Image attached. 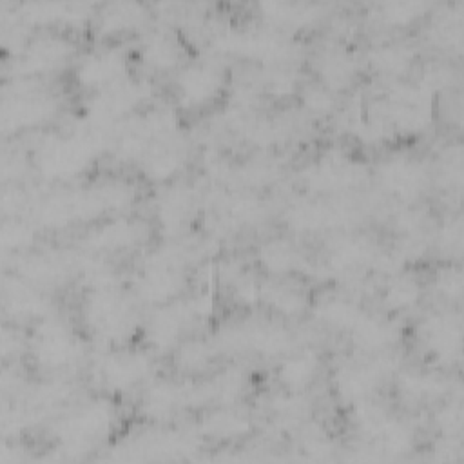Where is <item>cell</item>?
Returning <instances> with one entry per match:
<instances>
[{"instance_id":"cell-1","label":"cell","mask_w":464,"mask_h":464,"mask_svg":"<svg viewBox=\"0 0 464 464\" xmlns=\"http://www.w3.org/2000/svg\"><path fill=\"white\" fill-rule=\"evenodd\" d=\"M136 188L123 178H103L82 187L54 188L36 196L33 221L42 228H63L80 221H100L125 210Z\"/></svg>"},{"instance_id":"cell-2","label":"cell","mask_w":464,"mask_h":464,"mask_svg":"<svg viewBox=\"0 0 464 464\" xmlns=\"http://www.w3.org/2000/svg\"><path fill=\"white\" fill-rule=\"evenodd\" d=\"M111 149V129L91 125L82 118L80 125L67 132H51L36 147L38 172L51 181H69L82 176L96 158Z\"/></svg>"},{"instance_id":"cell-3","label":"cell","mask_w":464,"mask_h":464,"mask_svg":"<svg viewBox=\"0 0 464 464\" xmlns=\"http://www.w3.org/2000/svg\"><path fill=\"white\" fill-rule=\"evenodd\" d=\"M134 303L120 286L85 292L80 308L85 332L103 348L129 344L143 324Z\"/></svg>"},{"instance_id":"cell-4","label":"cell","mask_w":464,"mask_h":464,"mask_svg":"<svg viewBox=\"0 0 464 464\" xmlns=\"http://www.w3.org/2000/svg\"><path fill=\"white\" fill-rule=\"evenodd\" d=\"M214 295L208 288H201L190 295L183 294L170 303L154 306L141 324L145 344L149 350L160 353L174 350L188 337V332L214 315Z\"/></svg>"},{"instance_id":"cell-5","label":"cell","mask_w":464,"mask_h":464,"mask_svg":"<svg viewBox=\"0 0 464 464\" xmlns=\"http://www.w3.org/2000/svg\"><path fill=\"white\" fill-rule=\"evenodd\" d=\"M210 47L221 56L252 60L263 67L292 65L299 51L290 34L265 22L223 27L214 33Z\"/></svg>"},{"instance_id":"cell-6","label":"cell","mask_w":464,"mask_h":464,"mask_svg":"<svg viewBox=\"0 0 464 464\" xmlns=\"http://www.w3.org/2000/svg\"><path fill=\"white\" fill-rule=\"evenodd\" d=\"M118 408L105 397L89 399L60 415L51 433L62 451L80 453L107 440L118 426Z\"/></svg>"},{"instance_id":"cell-7","label":"cell","mask_w":464,"mask_h":464,"mask_svg":"<svg viewBox=\"0 0 464 464\" xmlns=\"http://www.w3.org/2000/svg\"><path fill=\"white\" fill-rule=\"evenodd\" d=\"M212 341L219 353H254L266 359H281L295 348L294 332L277 317H245L241 321L227 323L216 332Z\"/></svg>"},{"instance_id":"cell-8","label":"cell","mask_w":464,"mask_h":464,"mask_svg":"<svg viewBox=\"0 0 464 464\" xmlns=\"http://www.w3.org/2000/svg\"><path fill=\"white\" fill-rule=\"evenodd\" d=\"M60 111V98L34 78L13 76L5 83L0 107V125L4 134L31 130L54 118Z\"/></svg>"},{"instance_id":"cell-9","label":"cell","mask_w":464,"mask_h":464,"mask_svg":"<svg viewBox=\"0 0 464 464\" xmlns=\"http://www.w3.org/2000/svg\"><path fill=\"white\" fill-rule=\"evenodd\" d=\"M152 83L143 76L127 74L105 87L91 91L83 105V120L102 129H112L116 123L141 111L152 98Z\"/></svg>"},{"instance_id":"cell-10","label":"cell","mask_w":464,"mask_h":464,"mask_svg":"<svg viewBox=\"0 0 464 464\" xmlns=\"http://www.w3.org/2000/svg\"><path fill=\"white\" fill-rule=\"evenodd\" d=\"M301 183L314 196H346L370 178L368 167L339 147L326 149L301 169Z\"/></svg>"},{"instance_id":"cell-11","label":"cell","mask_w":464,"mask_h":464,"mask_svg":"<svg viewBox=\"0 0 464 464\" xmlns=\"http://www.w3.org/2000/svg\"><path fill=\"white\" fill-rule=\"evenodd\" d=\"M83 341L63 317L53 312L36 321L29 337V353L42 372L69 370L83 357Z\"/></svg>"},{"instance_id":"cell-12","label":"cell","mask_w":464,"mask_h":464,"mask_svg":"<svg viewBox=\"0 0 464 464\" xmlns=\"http://www.w3.org/2000/svg\"><path fill=\"white\" fill-rule=\"evenodd\" d=\"M359 218L355 205L346 196H301L292 199L283 214L288 230L295 234L339 232L350 228Z\"/></svg>"},{"instance_id":"cell-13","label":"cell","mask_w":464,"mask_h":464,"mask_svg":"<svg viewBox=\"0 0 464 464\" xmlns=\"http://www.w3.org/2000/svg\"><path fill=\"white\" fill-rule=\"evenodd\" d=\"M154 372L152 353L129 344L102 348L92 359L91 373L96 384L109 393H125L147 382Z\"/></svg>"},{"instance_id":"cell-14","label":"cell","mask_w":464,"mask_h":464,"mask_svg":"<svg viewBox=\"0 0 464 464\" xmlns=\"http://www.w3.org/2000/svg\"><path fill=\"white\" fill-rule=\"evenodd\" d=\"M326 270L337 276L357 274L364 270H379L392 274L401 265L390 252H382L373 239L352 230L330 234L326 245Z\"/></svg>"},{"instance_id":"cell-15","label":"cell","mask_w":464,"mask_h":464,"mask_svg":"<svg viewBox=\"0 0 464 464\" xmlns=\"http://www.w3.org/2000/svg\"><path fill=\"white\" fill-rule=\"evenodd\" d=\"M397 373V359L388 353L361 355L335 366L332 373V390L341 402L353 406L357 402L373 399L382 382Z\"/></svg>"},{"instance_id":"cell-16","label":"cell","mask_w":464,"mask_h":464,"mask_svg":"<svg viewBox=\"0 0 464 464\" xmlns=\"http://www.w3.org/2000/svg\"><path fill=\"white\" fill-rule=\"evenodd\" d=\"M74 56L76 44L65 31L38 29L13 56V74L40 80V76L62 71Z\"/></svg>"},{"instance_id":"cell-17","label":"cell","mask_w":464,"mask_h":464,"mask_svg":"<svg viewBox=\"0 0 464 464\" xmlns=\"http://www.w3.org/2000/svg\"><path fill=\"white\" fill-rule=\"evenodd\" d=\"M373 176L377 185L401 203H417L431 183L428 165L408 152H392L382 158L375 165Z\"/></svg>"},{"instance_id":"cell-18","label":"cell","mask_w":464,"mask_h":464,"mask_svg":"<svg viewBox=\"0 0 464 464\" xmlns=\"http://www.w3.org/2000/svg\"><path fill=\"white\" fill-rule=\"evenodd\" d=\"M172 87L179 107L201 111L219 100L225 89V71L210 60L183 62L174 71Z\"/></svg>"},{"instance_id":"cell-19","label":"cell","mask_w":464,"mask_h":464,"mask_svg":"<svg viewBox=\"0 0 464 464\" xmlns=\"http://www.w3.org/2000/svg\"><path fill=\"white\" fill-rule=\"evenodd\" d=\"M203 208V192L188 181L163 183L154 196V218L165 237H176L188 230Z\"/></svg>"},{"instance_id":"cell-20","label":"cell","mask_w":464,"mask_h":464,"mask_svg":"<svg viewBox=\"0 0 464 464\" xmlns=\"http://www.w3.org/2000/svg\"><path fill=\"white\" fill-rule=\"evenodd\" d=\"M150 227L147 221L134 216H109L96 221L80 239V246L85 252L107 256L130 248H138L147 243Z\"/></svg>"},{"instance_id":"cell-21","label":"cell","mask_w":464,"mask_h":464,"mask_svg":"<svg viewBox=\"0 0 464 464\" xmlns=\"http://www.w3.org/2000/svg\"><path fill=\"white\" fill-rule=\"evenodd\" d=\"M80 252L63 248H44L36 252L16 254L14 274L42 290H53L65 285L78 272Z\"/></svg>"},{"instance_id":"cell-22","label":"cell","mask_w":464,"mask_h":464,"mask_svg":"<svg viewBox=\"0 0 464 464\" xmlns=\"http://www.w3.org/2000/svg\"><path fill=\"white\" fill-rule=\"evenodd\" d=\"M130 54L120 42L100 44L76 58L72 67L74 83L85 91H96L129 74Z\"/></svg>"},{"instance_id":"cell-23","label":"cell","mask_w":464,"mask_h":464,"mask_svg":"<svg viewBox=\"0 0 464 464\" xmlns=\"http://www.w3.org/2000/svg\"><path fill=\"white\" fill-rule=\"evenodd\" d=\"M424 350L439 364H459L462 353V315L455 308H439L424 315L419 324Z\"/></svg>"},{"instance_id":"cell-24","label":"cell","mask_w":464,"mask_h":464,"mask_svg":"<svg viewBox=\"0 0 464 464\" xmlns=\"http://www.w3.org/2000/svg\"><path fill=\"white\" fill-rule=\"evenodd\" d=\"M188 288V274L183 268L169 266L156 261L140 265L130 281L132 297L147 306H160L181 297Z\"/></svg>"},{"instance_id":"cell-25","label":"cell","mask_w":464,"mask_h":464,"mask_svg":"<svg viewBox=\"0 0 464 464\" xmlns=\"http://www.w3.org/2000/svg\"><path fill=\"white\" fill-rule=\"evenodd\" d=\"M192 408V377L149 381L140 397V413L152 422H165Z\"/></svg>"},{"instance_id":"cell-26","label":"cell","mask_w":464,"mask_h":464,"mask_svg":"<svg viewBox=\"0 0 464 464\" xmlns=\"http://www.w3.org/2000/svg\"><path fill=\"white\" fill-rule=\"evenodd\" d=\"M256 261L270 277H295L315 270L304 246L288 236H272L261 241L256 248Z\"/></svg>"},{"instance_id":"cell-27","label":"cell","mask_w":464,"mask_h":464,"mask_svg":"<svg viewBox=\"0 0 464 464\" xmlns=\"http://www.w3.org/2000/svg\"><path fill=\"white\" fill-rule=\"evenodd\" d=\"M312 67L317 76L315 80L337 94L357 80L361 58L348 44L332 40L315 51Z\"/></svg>"},{"instance_id":"cell-28","label":"cell","mask_w":464,"mask_h":464,"mask_svg":"<svg viewBox=\"0 0 464 464\" xmlns=\"http://www.w3.org/2000/svg\"><path fill=\"white\" fill-rule=\"evenodd\" d=\"M248 388V375L241 366L230 364L216 370L205 377H192V397L194 410L198 408H214V406H230L245 395Z\"/></svg>"},{"instance_id":"cell-29","label":"cell","mask_w":464,"mask_h":464,"mask_svg":"<svg viewBox=\"0 0 464 464\" xmlns=\"http://www.w3.org/2000/svg\"><path fill=\"white\" fill-rule=\"evenodd\" d=\"M16 14L29 25L40 29H62L82 25L92 13L91 4L58 2V0H27L13 5Z\"/></svg>"},{"instance_id":"cell-30","label":"cell","mask_w":464,"mask_h":464,"mask_svg":"<svg viewBox=\"0 0 464 464\" xmlns=\"http://www.w3.org/2000/svg\"><path fill=\"white\" fill-rule=\"evenodd\" d=\"M188 147L176 130L154 141L136 161L141 174L154 183L172 181L187 165Z\"/></svg>"},{"instance_id":"cell-31","label":"cell","mask_w":464,"mask_h":464,"mask_svg":"<svg viewBox=\"0 0 464 464\" xmlns=\"http://www.w3.org/2000/svg\"><path fill=\"white\" fill-rule=\"evenodd\" d=\"M402 337V324L392 315L366 312L348 334L350 344L359 355H379L392 352Z\"/></svg>"},{"instance_id":"cell-32","label":"cell","mask_w":464,"mask_h":464,"mask_svg":"<svg viewBox=\"0 0 464 464\" xmlns=\"http://www.w3.org/2000/svg\"><path fill=\"white\" fill-rule=\"evenodd\" d=\"M2 301L5 314H9L13 319L40 321L42 317L53 314V306L45 290L31 285L18 274L4 277Z\"/></svg>"},{"instance_id":"cell-33","label":"cell","mask_w":464,"mask_h":464,"mask_svg":"<svg viewBox=\"0 0 464 464\" xmlns=\"http://www.w3.org/2000/svg\"><path fill=\"white\" fill-rule=\"evenodd\" d=\"M310 297L303 286L286 277H263L259 279L257 306H265L277 319L299 317L310 308Z\"/></svg>"},{"instance_id":"cell-34","label":"cell","mask_w":464,"mask_h":464,"mask_svg":"<svg viewBox=\"0 0 464 464\" xmlns=\"http://www.w3.org/2000/svg\"><path fill=\"white\" fill-rule=\"evenodd\" d=\"M138 58L152 72H174L183 63V44L169 29H149L140 40Z\"/></svg>"},{"instance_id":"cell-35","label":"cell","mask_w":464,"mask_h":464,"mask_svg":"<svg viewBox=\"0 0 464 464\" xmlns=\"http://www.w3.org/2000/svg\"><path fill=\"white\" fill-rule=\"evenodd\" d=\"M265 24L286 33L314 25L324 13L323 4L315 2H292V0H266L257 4Z\"/></svg>"},{"instance_id":"cell-36","label":"cell","mask_w":464,"mask_h":464,"mask_svg":"<svg viewBox=\"0 0 464 464\" xmlns=\"http://www.w3.org/2000/svg\"><path fill=\"white\" fill-rule=\"evenodd\" d=\"M417 49L408 40L386 38L364 51V62L388 80H401L415 63Z\"/></svg>"},{"instance_id":"cell-37","label":"cell","mask_w":464,"mask_h":464,"mask_svg":"<svg viewBox=\"0 0 464 464\" xmlns=\"http://www.w3.org/2000/svg\"><path fill=\"white\" fill-rule=\"evenodd\" d=\"M397 390L408 402H439L451 393V381L435 368H411L397 373Z\"/></svg>"},{"instance_id":"cell-38","label":"cell","mask_w":464,"mask_h":464,"mask_svg":"<svg viewBox=\"0 0 464 464\" xmlns=\"http://www.w3.org/2000/svg\"><path fill=\"white\" fill-rule=\"evenodd\" d=\"M321 373V355L310 348L301 346L285 353L276 368V379L283 390L308 392Z\"/></svg>"},{"instance_id":"cell-39","label":"cell","mask_w":464,"mask_h":464,"mask_svg":"<svg viewBox=\"0 0 464 464\" xmlns=\"http://www.w3.org/2000/svg\"><path fill=\"white\" fill-rule=\"evenodd\" d=\"M310 306L319 324L344 335H348L368 312L355 297L346 294H326Z\"/></svg>"},{"instance_id":"cell-40","label":"cell","mask_w":464,"mask_h":464,"mask_svg":"<svg viewBox=\"0 0 464 464\" xmlns=\"http://www.w3.org/2000/svg\"><path fill=\"white\" fill-rule=\"evenodd\" d=\"M250 417L236 404L214 406L198 422V435L219 442L236 440L250 431Z\"/></svg>"},{"instance_id":"cell-41","label":"cell","mask_w":464,"mask_h":464,"mask_svg":"<svg viewBox=\"0 0 464 464\" xmlns=\"http://www.w3.org/2000/svg\"><path fill=\"white\" fill-rule=\"evenodd\" d=\"M424 285L413 272L395 270L388 274L381 288V303L388 314L397 315L413 310L422 301Z\"/></svg>"},{"instance_id":"cell-42","label":"cell","mask_w":464,"mask_h":464,"mask_svg":"<svg viewBox=\"0 0 464 464\" xmlns=\"http://www.w3.org/2000/svg\"><path fill=\"white\" fill-rule=\"evenodd\" d=\"M147 16L149 9L141 2H109L98 9L94 22L100 36H118L141 27Z\"/></svg>"},{"instance_id":"cell-43","label":"cell","mask_w":464,"mask_h":464,"mask_svg":"<svg viewBox=\"0 0 464 464\" xmlns=\"http://www.w3.org/2000/svg\"><path fill=\"white\" fill-rule=\"evenodd\" d=\"M268 411L272 422L283 431H295L308 424L312 417L314 404L306 392H288L281 390L279 393L270 395Z\"/></svg>"},{"instance_id":"cell-44","label":"cell","mask_w":464,"mask_h":464,"mask_svg":"<svg viewBox=\"0 0 464 464\" xmlns=\"http://www.w3.org/2000/svg\"><path fill=\"white\" fill-rule=\"evenodd\" d=\"M172 352L176 368L185 377H203L219 353L212 339L201 337H185Z\"/></svg>"},{"instance_id":"cell-45","label":"cell","mask_w":464,"mask_h":464,"mask_svg":"<svg viewBox=\"0 0 464 464\" xmlns=\"http://www.w3.org/2000/svg\"><path fill=\"white\" fill-rule=\"evenodd\" d=\"M424 0H386L373 5V16L388 27H408L430 11Z\"/></svg>"},{"instance_id":"cell-46","label":"cell","mask_w":464,"mask_h":464,"mask_svg":"<svg viewBox=\"0 0 464 464\" xmlns=\"http://www.w3.org/2000/svg\"><path fill=\"white\" fill-rule=\"evenodd\" d=\"M431 40L446 49L460 51L462 45V4L455 2L451 5H444L442 11L433 16L431 24Z\"/></svg>"},{"instance_id":"cell-47","label":"cell","mask_w":464,"mask_h":464,"mask_svg":"<svg viewBox=\"0 0 464 464\" xmlns=\"http://www.w3.org/2000/svg\"><path fill=\"white\" fill-rule=\"evenodd\" d=\"M297 94L303 111L314 118H326L335 112L337 94L317 80L301 83Z\"/></svg>"},{"instance_id":"cell-48","label":"cell","mask_w":464,"mask_h":464,"mask_svg":"<svg viewBox=\"0 0 464 464\" xmlns=\"http://www.w3.org/2000/svg\"><path fill=\"white\" fill-rule=\"evenodd\" d=\"M36 237V228L33 223L22 219L20 216L5 218L2 223V248L4 252L22 254L31 248Z\"/></svg>"},{"instance_id":"cell-49","label":"cell","mask_w":464,"mask_h":464,"mask_svg":"<svg viewBox=\"0 0 464 464\" xmlns=\"http://www.w3.org/2000/svg\"><path fill=\"white\" fill-rule=\"evenodd\" d=\"M462 286H464V279H462V268L457 263H444L440 265L431 277V288L433 292L446 301L448 304L459 303L462 297Z\"/></svg>"},{"instance_id":"cell-50","label":"cell","mask_w":464,"mask_h":464,"mask_svg":"<svg viewBox=\"0 0 464 464\" xmlns=\"http://www.w3.org/2000/svg\"><path fill=\"white\" fill-rule=\"evenodd\" d=\"M263 89L274 98H288L301 87L299 74L292 65H272L263 71Z\"/></svg>"},{"instance_id":"cell-51","label":"cell","mask_w":464,"mask_h":464,"mask_svg":"<svg viewBox=\"0 0 464 464\" xmlns=\"http://www.w3.org/2000/svg\"><path fill=\"white\" fill-rule=\"evenodd\" d=\"M462 402L460 397H451L440 404L433 413V424L440 433V439H455L460 440L462 437Z\"/></svg>"},{"instance_id":"cell-52","label":"cell","mask_w":464,"mask_h":464,"mask_svg":"<svg viewBox=\"0 0 464 464\" xmlns=\"http://www.w3.org/2000/svg\"><path fill=\"white\" fill-rule=\"evenodd\" d=\"M431 246H437L448 257H459L462 250V219L448 216L431 234Z\"/></svg>"},{"instance_id":"cell-53","label":"cell","mask_w":464,"mask_h":464,"mask_svg":"<svg viewBox=\"0 0 464 464\" xmlns=\"http://www.w3.org/2000/svg\"><path fill=\"white\" fill-rule=\"evenodd\" d=\"M455 78H457V71H455L451 65L431 62V63H428V65L422 69V72H420V76L417 78V82H419L422 87H426V89L435 96L437 92H440V91L451 87L453 82H455Z\"/></svg>"},{"instance_id":"cell-54","label":"cell","mask_w":464,"mask_h":464,"mask_svg":"<svg viewBox=\"0 0 464 464\" xmlns=\"http://www.w3.org/2000/svg\"><path fill=\"white\" fill-rule=\"evenodd\" d=\"M20 350H22V339L16 335L14 330L4 328V335H2V355H4V359H7L11 352L16 355Z\"/></svg>"}]
</instances>
